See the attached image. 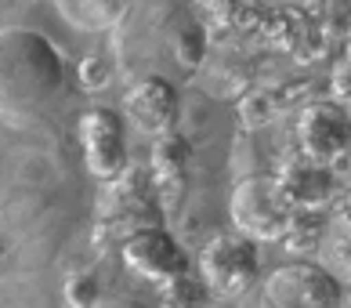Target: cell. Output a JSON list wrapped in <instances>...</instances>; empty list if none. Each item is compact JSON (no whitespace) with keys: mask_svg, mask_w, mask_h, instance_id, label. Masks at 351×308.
<instances>
[{"mask_svg":"<svg viewBox=\"0 0 351 308\" xmlns=\"http://www.w3.org/2000/svg\"><path fill=\"white\" fill-rule=\"evenodd\" d=\"M210 308H221V305H217V301H214V305H210Z\"/></svg>","mask_w":351,"mask_h":308,"instance_id":"obj_19","label":"cell"},{"mask_svg":"<svg viewBox=\"0 0 351 308\" xmlns=\"http://www.w3.org/2000/svg\"><path fill=\"white\" fill-rule=\"evenodd\" d=\"M322 250H326V261L337 276L351 283V225H337L333 236H326L322 243Z\"/></svg>","mask_w":351,"mask_h":308,"instance_id":"obj_14","label":"cell"},{"mask_svg":"<svg viewBox=\"0 0 351 308\" xmlns=\"http://www.w3.org/2000/svg\"><path fill=\"white\" fill-rule=\"evenodd\" d=\"M163 222H167V211H163L160 189L152 182V171L131 163L116 182H106V192H101V200H98L101 236L123 243L127 236H134L138 228L163 225Z\"/></svg>","mask_w":351,"mask_h":308,"instance_id":"obj_2","label":"cell"},{"mask_svg":"<svg viewBox=\"0 0 351 308\" xmlns=\"http://www.w3.org/2000/svg\"><path fill=\"white\" fill-rule=\"evenodd\" d=\"M330 207H333V217H337V225H351V189L337 192V200L330 203Z\"/></svg>","mask_w":351,"mask_h":308,"instance_id":"obj_16","label":"cell"},{"mask_svg":"<svg viewBox=\"0 0 351 308\" xmlns=\"http://www.w3.org/2000/svg\"><path fill=\"white\" fill-rule=\"evenodd\" d=\"M123 117L149 138L174 131L178 117H181V95H178L174 80H167L160 73L138 76L123 95Z\"/></svg>","mask_w":351,"mask_h":308,"instance_id":"obj_9","label":"cell"},{"mask_svg":"<svg viewBox=\"0 0 351 308\" xmlns=\"http://www.w3.org/2000/svg\"><path fill=\"white\" fill-rule=\"evenodd\" d=\"M344 308H351V283H348V301H344Z\"/></svg>","mask_w":351,"mask_h":308,"instance_id":"obj_18","label":"cell"},{"mask_svg":"<svg viewBox=\"0 0 351 308\" xmlns=\"http://www.w3.org/2000/svg\"><path fill=\"white\" fill-rule=\"evenodd\" d=\"M214 301H217V298L206 290L203 279L192 276V272H185V276L171 279V283H163V301H160V308H210Z\"/></svg>","mask_w":351,"mask_h":308,"instance_id":"obj_13","label":"cell"},{"mask_svg":"<svg viewBox=\"0 0 351 308\" xmlns=\"http://www.w3.org/2000/svg\"><path fill=\"white\" fill-rule=\"evenodd\" d=\"M66 301H69V308H98V301H101L98 279L87 276V272L73 276L69 283H66Z\"/></svg>","mask_w":351,"mask_h":308,"instance_id":"obj_15","label":"cell"},{"mask_svg":"<svg viewBox=\"0 0 351 308\" xmlns=\"http://www.w3.org/2000/svg\"><path fill=\"white\" fill-rule=\"evenodd\" d=\"M276 182L282 185L286 200H290L297 211H326L337 200V192H341L337 167L322 163V160H311L304 152H293V156L282 160V167L276 171Z\"/></svg>","mask_w":351,"mask_h":308,"instance_id":"obj_10","label":"cell"},{"mask_svg":"<svg viewBox=\"0 0 351 308\" xmlns=\"http://www.w3.org/2000/svg\"><path fill=\"white\" fill-rule=\"evenodd\" d=\"M80 145L84 163L101 185L116 182L131 167V145H127V120L109 106H90L80 117Z\"/></svg>","mask_w":351,"mask_h":308,"instance_id":"obj_7","label":"cell"},{"mask_svg":"<svg viewBox=\"0 0 351 308\" xmlns=\"http://www.w3.org/2000/svg\"><path fill=\"white\" fill-rule=\"evenodd\" d=\"M297 152L322 163H341L351 156V109L337 98H315L297 112Z\"/></svg>","mask_w":351,"mask_h":308,"instance_id":"obj_6","label":"cell"},{"mask_svg":"<svg viewBox=\"0 0 351 308\" xmlns=\"http://www.w3.org/2000/svg\"><path fill=\"white\" fill-rule=\"evenodd\" d=\"M348 283L322 261H286L261 283L257 308H344Z\"/></svg>","mask_w":351,"mask_h":308,"instance_id":"obj_5","label":"cell"},{"mask_svg":"<svg viewBox=\"0 0 351 308\" xmlns=\"http://www.w3.org/2000/svg\"><path fill=\"white\" fill-rule=\"evenodd\" d=\"M228 217L236 233L250 236L257 243H282L297 217V207L286 200L276 174H250L232 189Z\"/></svg>","mask_w":351,"mask_h":308,"instance_id":"obj_3","label":"cell"},{"mask_svg":"<svg viewBox=\"0 0 351 308\" xmlns=\"http://www.w3.org/2000/svg\"><path fill=\"white\" fill-rule=\"evenodd\" d=\"M199 279L217 301H236L261 279V243L243 233H217L199 250Z\"/></svg>","mask_w":351,"mask_h":308,"instance_id":"obj_4","label":"cell"},{"mask_svg":"<svg viewBox=\"0 0 351 308\" xmlns=\"http://www.w3.org/2000/svg\"><path fill=\"white\" fill-rule=\"evenodd\" d=\"M120 254H123V261L131 272H138L141 279L160 283V287L189 272V254L167 225L138 228L134 236H127L120 243Z\"/></svg>","mask_w":351,"mask_h":308,"instance_id":"obj_8","label":"cell"},{"mask_svg":"<svg viewBox=\"0 0 351 308\" xmlns=\"http://www.w3.org/2000/svg\"><path fill=\"white\" fill-rule=\"evenodd\" d=\"M66 87V58L51 36L4 25L0 29V123L33 127Z\"/></svg>","mask_w":351,"mask_h":308,"instance_id":"obj_1","label":"cell"},{"mask_svg":"<svg viewBox=\"0 0 351 308\" xmlns=\"http://www.w3.org/2000/svg\"><path fill=\"white\" fill-rule=\"evenodd\" d=\"M106 308H149V305H141V301H112Z\"/></svg>","mask_w":351,"mask_h":308,"instance_id":"obj_17","label":"cell"},{"mask_svg":"<svg viewBox=\"0 0 351 308\" xmlns=\"http://www.w3.org/2000/svg\"><path fill=\"white\" fill-rule=\"evenodd\" d=\"M189 167H192V145L185 134L178 131H167L160 138H152V182L160 189V200H163V211L167 207H178L181 192L189 185Z\"/></svg>","mask_w":351,"mask_h":308,"instance_id":"obj_11","label":"cell"},{"mask_svg":"<svg viewBox=\"0 0 351 308\" xmlns=\"http://www.w3.org/2000/svg\"><path fill=\"white\" fill-rule=\"evenodd\" d=\"M134 0H55L58 15L80 33H106L131 11Z\"/></svg>","mask_w":351,"mask_h":308,"instance_id":"obj_12","label":"cell"}]
</instances>
